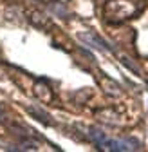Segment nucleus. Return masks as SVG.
Returning <instances> with one entry per match:
<instances>
[{"mask_svg":"<svg viewBox=\"0 0 148 152\" xmlns=\"http://www.w3.org/2000/svg\"><path fill=\"white\" fill-rule=\"evenodd\" d=\"M134 7L125 2V0H112V2H108L107 7H105V15L108 20H114V22H119L123 18H128L134 15Z\"/></svg>","mask_w":148,"mask_h":152,"instance_id":"nucleus-1","label":"nucleus"},{"mask_svg":"<svg viewBox=\"0 0 148 152\" xmlns=\"http://www.w3.org/2000/svg\"><path fill=\"white\" fill-rule=\"evenodd\" d=\"M101 150H114V152H123V150H137L141 148V143L134 138H125V140H105L103 143L98 145Z\"/></svg>","mask_w":148,"mask_h":152,"instance_id":"nucleus-2","label":"nucleus"},{"mask_svg":"<svg viewBox=\"0 0 148 152\" xmlns=\"http://www.w3.org/2000/svg\"><path fill=\"white\" fill-rule=\"evenodd\" d=\"M80 40H83L87 45L90 47H94V49H99V51H112V47H110L101 36H98L96 33H92V31H87V33H80Z\"/></svg>","mask_w":148,"mask_h":152,"instance_id":"nucleus-3","label":"nucleus"},{"mask_svg":"<svg viewBox=\"0 0 148 152\" xmlns=\"http://www.w3.org/2000/svg\"><path fill=\"white\" fill-rule=\"evenodd\" d=\"M34 94L40 102H51L52 100V91L47 87L45 82H38L34 85Z\"/></svg>","mask_w":148,"mask_h":152,"instance_id":"nucleus-4","label":"nucleus"},{"mask_svg":"<svg viewBox=\"0 0 148 152\" xmlns=\"http://www.w3.org/2000/svg\"><path fill=\"white\" fill-rule=\"evenodd\" d=\"M31 22L34 26H38V27H47L49 26V18L45 15H42L40 11H34V13H31Z\"/></svg>","mask_w":148,"mask_h":152,"instance_id":"nucleus-5","label":"nucleus"},{"mask_svg":"<svg viewBox=\"0 0 148 152\" xmlns=\"http://www.w3.org/2000/svg\"><path fill=\"white\" fill-rule=\"evenodd\" d=\"M27 110L33 114L36 120H40L42 123H45V125H51V123H52V121L49 120V116H47V112H44V110H40V109H36V107H27Z\"/></svg>","mask_w":148,"mask_h":152,"instance_id":"nucleus-6","label":"nucleus"},{"mask_svg":"<svg viewBox=\"0 0 148 152\" xmlns=\"http://www.w3.org/2000/svg\"><path fill=\"white\" fill-rule=\"evenodd\" d=\"M89 138L94 141L96 145H99V143H103V141L107 140L105 132H101L99 129H94V127H90V129H89Z\"/></svg>","mask_w":148,"mask_h":152,"instance_id":"nucleus-7","label":"nucleus"},{"mask_svg":"<svg viewBox=\"0 0 148 152\" xmlns=\"http://www.w3.org/2000/svg\"><path fill=\"white\" fill-rule=\"evenodd\" d=\"M51 9H52V13H56V15H60L62 18H65V16H67V11H65V9H63V7L60 6V4H56V6H52Z\"/></svg>","mask_w":148,"mask_h":152,"instance_id":"nucleus-8","label":"nucleus"},{"mask_svg":"<svg viewBox=\"0 0 148 152\" xmlns=\"http://www.w3.org/2000/svg\"><path fill=\"white\" fill-rule=\"evenodd\" d=\"M121 62H123V64H125L126 67H130V69H132L134 72H139V67H137V65H134V64H132L130 60H128V58H121Z\"/></svg>","mask_w":148,"mask_h":152,"instance_id":"nucleus-9","label":"nucleus"},{"mask_svg":"<svg viewBox=\"0 0 148 152\" xmlns=\"http://www.w3.org/2000/svg\"><path fill=\"white\" fill-rule=\"evenodd\" d=\"M2 112H4V109H2V107H0V114H2Z\"/></svg>","mask_w":148,"mask_h":152,"instance_id":"nucleus-10","label":"nucleus"}]
</instances>
